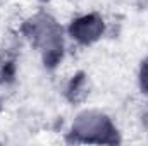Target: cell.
I'll return each instance as SVG.
<instances>
[{"mask_svg": "<svg viewBox=\"0 0 148 146\" xmlns=\"http://www.w3.org/2000/svg\"><path fill=\"white\" fill-rule=\"evenodd\" d=\"M23 31L43 53V60L48 67H53L60 60L64 50L62 28L57 24V21L52 16L40 12L24 24Z\"/></svg>", "mask_w": 148, "mask_h": 146, "instance_id": "cell-1", "label": "cell"}, {"mask_svg": "<svg viewBox=\"0 0 148 146\" xmlns=\"http://www.w3.org/2000/svg\"><path fill=\"white\" fill-rule=\"evenodd\" d=\"M71 141L76 143H105V145H115L119 143L117 129L114 127L112 120L95 110L83 112L74 120L71 129Z\"/></svg>", "mask_w": 148, "mask_h": 146, "instance_id": "cell-2", "label": "cell"}, {"mask_svg": "<svg viewBox=\"0 0 148 146\" xmlns=\"http://www.w3.org/2000/svg\"><path fill=\"white\" fill-rule=\"evenodd\" d=\"M69 33L71 36L83 43V45H90L93 41H97L103 33V21L100 16L97 14H90V16H83L79 19H76L69 26Z\"/></svg>", "mask_w": 148, "mask_h": 146, "instance_id": "cell-3", "label": "cell"}, {"mask_svg": "<svg viewBox=\"0 0 148 146\" xmlns=\"http://www.w3.org/2000/svg\"><path fill=\"white\" fill-rule=\"evenodd\" d=\"M140 79H141V88H143V91L148 93V59L143 62V65H141V76H140Z\"/></svg>", "mask_w": 148, "mask_h": 146, "instance_id": "cell-4", "label": "cell"}]
</instances>
